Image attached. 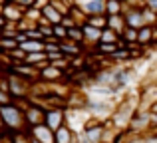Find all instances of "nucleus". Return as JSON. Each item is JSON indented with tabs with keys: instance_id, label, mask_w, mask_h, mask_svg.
<instances>
[{
	"instance_id": "1",
	"label": "nucleus",
	"mask_w": 157,
	"mask_h": 143,
	"mask_svg": "<svg viewBox=\"0 0 157 143\" xmlns=\"http://www.w3.org/2000/svg\"><path fill=\"white\" fill-rule=\"evenodd\" d=\"M4 115H6V119L10 121V123H16V121H18V111H16V109H4Z\"/></svg>"
},
{
	"instance_id": "2",
	"label": "nucleus",
	"mask_w": 157,
	"mask_h": 143,
	"mask_svg": "<svg viewBox=\"0 0 157 143\" xmlns=\"http://www.w3.org/2000/svg\"><path fill=\"white\" fill-rule=\"evenodd\" d=\"M101 4L104 2H86V8H88V10H94V12H98V10H101Z\"/></svg>"
},
{
	"instance_id": "3",
	"label": "nucleus",
	"mask_w": 157,
	"mask_h": 143,
	"mask_svg": "<svg viewBox=\"0 0 157 143\" xmlns=\"http://www.w3.org/2000/svg\"><path fill=\"white\" fill-rule=\"evenodd\" d=\"M58 139H60V141H68V133H66V129H60V133H58Z\"/></svg>"
},
{
	"instance_id": "4",
	"label": "nucleus",
	"mask_w": 157,
	"mask_h": 143,
	"mask_svg": "<svg viewBox=\"0 0 157 143\" xmlns=\"http://www.w3.org/2000/svg\"><path fill=\"white\" fill-rule=\"evenodd\" d=\"M86 32L90 34V38H98V30H94V28H88Z\"/></svg>"
},
{
	"instance_id": "5",
	"label": "nucleus",
	"mask_w": 157,
	"mask_h": 143,
	"mask_svg": "<svg viewBox=\"0 0 157 143\" xmlns=\"http://www.w3.org/2000/svg\"><path fill=\"white\" fill-rule=\"evenodd\" d=\"M147 38H149V30H143V32H141V36H139V40H143V42H145Z\"/></svg>"
},
{
	"instance_id": "6",
	"label": "nucleus",
	"mask_w": 157,
	"mask_h": 143,
	"mask_svg": "<svg viewBox=\"0 0 157 143\" xmlns=\"http://www.w3.org/2000/svg\"><path fill=\"white\" fill-rule=\"evenodd\" d=\"M70 34H72V38H82L80 30H70Z\"/></svg>"
},
{
	"instance_id": "7",
	"label": "nucleus",
	"mask_w": 157,
	"mask_h": 143,
	"mask_svg": "<svg viewBox=\"0 0 157 143\" xmlns=\"http://www.w3.org/2000/svg\"><path fill=\"white\" fill-rule=\"evenodd\" d=\"M104 40H113V34H111V32H105V34H104Z\"/></svg>"
},
{
	"instance_id": "8",
	"label": "nucleus",
	"mask_w": 157,
	"mask_h": 143,
	"mask_svg": "<svg viewBox=\"0 0 157 143\" xmlns=\"http://www.w3.org/2000/svg\"><path fill=\"white\" fill-rule=\"evenodd\" d=\"M56 34H60V36H66V30H64V28H56Z\"/></svg>"
},
{
	"instance_id": "9",
	"label": "nucleus",
	"mask_w": 157,
	"mask_h": 143,
	"mask_svg": "<svg viewBox=\"0 0 157 143\" xmlns=\"http://www.w3.org/2000/svg\"><path fill=\"white\" fill-rule=\"evenodd\" d=\"M0 24H2V18H0Z\"/></svg>"
}]
</instances>
